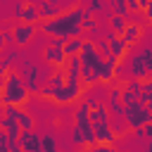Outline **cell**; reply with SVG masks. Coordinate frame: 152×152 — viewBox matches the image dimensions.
Segmentation results:
<instances>
[{"instance_id": "cell-10", "label": "cell", "mask_w": 152, "mask_h": 152, "mask_svg": "<svg viewBox=\"0 0 152 152\" xmlns=\"http://www.w3.org/2000/svg\"><path fill=\"white\" fill-rule=\"evenodd\" d=\"M19 142H21L24 152H45V150H43V138H40L38 133H33V128H31V131H21Z\"/></svg>"}, {"instance_id": "cell-8", "label": "cell", "mask_w": 152, "mask_h": 152, "mask_svg": "<svg viewBox=\"0 0 152 152\" xmlns=\"http://www.w3.org/2000/svg\"><path fill=\"white\" fill-rule=\"evenodd\" d=\"M107 43H109V57H114L116 62H124L126 57H128V50H131V45L119 36V33H114V31H109L107 36Z\"/></svg>"}, {"instance_id": "cell-6", "label": "cell", "mask_w": 152, "mask_h": 152, "mask_svg": "<svg viewBox=\"0 0 152 152\" xmlns=\"http://www.w3.org/2000/svg\"><path fill=\"white\" fill-rule=\"evenodd\" d=\"M21 69H24V81H26V86H28V90L31 93H38L40 90V86L43 83H48V76L50 74H45L36 62H31L28 57H21Z\"/></svg>"}, {"instance_id": "cell-14", "label": "cell", "mask_w": 152, "mask_h": 152, "mask_svg": "<svg viewBox=\"0 0 152 152\" xmlns=\"http://www.w3.org/2000/svg\"><path fill=\"white\" fill-rule=\"evenodd\" d=\"M57 14H59V10H57L55 2H48V0H40V2H38V17H40V19H52V17H57Z\"/></svg>"}, {"instance_id": "cell-23", "label": "cell", "mask_w": 152, "mask_h": 152, "mask_svg": "<svg viewBox=\"0 0 152 152\" xmlns=\"http://www.w3.org/2000/svg\"><path fill=\"white\" fill-rule=\"evenodd\" d=\"M142 133H145V140H152V121L142 126Z\"/></svg>"}, {"instance_id": "cell-26", "label": "cell", "mask_w": 152, "mask_h": 152, "mask_svg": "<svg viewBox=\"0 0 152 152\" xmlns=\"http://www.w3.org/2000/svg\"><path fill=\"white\" fill-rule=\"evenodd\" d=\"M145 152H152V140H147V142H145Z\"/></svg>"}, {"instance_id": "cell-22", "label": "cell", "mask_w": 152, "mask_h": 152, "mask_svg": "<svg viewBox=\"0 0 152 152\" xmlns=\"http://www.w3.org/2000/svg\"><path fill=\"white\" fill-rule=\"evenodd\" d=\"M7 71H10V64L5 62V55L0 52V76H2V74H7Z\"/></svg>"}, {"instance_id": "cell-1", "label": "cell", "mask_w": 152, "mask_h": 152, "mask_svg": "<svg viewBox=\"0 0 152 152\" xmlns=\"http://www.w3.org/2000/svg\"><path fill=\"white\" fill-rule=\"evenodd\" d=\"M90 12L81 5H74L64 12H59L57 17L52 19H40L38 21V31L40 33H48L50 38H74V36H81L83 38V19L88 17Z\"/></svg>"}, {"instance_id": "cell-13", "label": "cell", "mask_w": 152, "mask_h": 152, "mask_svg": "<svg viewBox=\"0 0 152 152\" xmlns=\"http://www.w3.org/2000/svg\"><path fill=\"white\" fill-rule=\"evenodd\" d=\"M83 43H86V38H81V36L66 38V40H64V55H66V57H76V55H81Z\"/></svg>"}, {"instance_id": "cell-7", "label": "cell", "mask_w": 152, "mask_h": 152, "mask_svg": "<svg viewBox=\"0 0 152 152\" xmlns=\"http://www.w3.org/2000/svg\"><path fill=\"white\" fill-rule=\"evenodd\" d=\"M36 31H38V24H31V21H21V19H17V24L12 26L14 45H17V48H26V45L33 40Z\"/></svg>"}, {"instance_id": "cell-27", "label": "cell", "mask_w": 152, "mask_h": 152, "mask_svg": "<svg viewBox=\"0 0 152 152\" xmlns=\"http://www.w3.org/2000/svg\"><path fill=\"white\" fill-rule=\"evenodd\" d=\"M48 2H55V5H57V0H48Z\"/></svg>"}, {"instance_id": "cell-18", "label": "cell", "mask_w": 152, "mask_h": 152, "mask_svg": "<svg viewBox=\"0 0 152 152\" xmlns=\"http://www.w3.org/2000/svg\"><path fill=\"white\" fill-rule=\"evenodd\" d=\"M17 124L21 126V131H31V128H33V116L21 107V112H19V116H17Z\"/></svg>"}, {"instance_id": "cell-20", "label": "cell", "mask_w": 152, "mask_h": 152, "mask_svg": "<svg viewBox=\"0 0 152 152\" xmlns=\"http://www.w3.org/2000/svg\"><path fill=\"white\" fill-rule=\"evenodd\" d=\"M88 152H114V145H109V142H95V145L88 147Z\"/></svg>"}, {"instance_id": "cell-4", "label": "cell", "mask_w": 152, "mask_h": 152, "mask_svg": "<svg viewBox=\"0 0 152 152\" xmlns=\"http://www.w3.org/2000/svg\"><path fill=\"white\" fill-rule=\"evenodd\" d=\"M83 90H86L83 83H71V81H66V86H62V88H52L50 83H43L38 95L50 100V102H55V104H64L66 107V104H74L76 100H81Z\"/></svg>"}, {"instance_id": "cell-9", "label": "cell", "mask_w": 152, "mask_h": 152, "mask_svg": "<svg viewBox=\"0 0 152 152\" xmlns=\"http://www.w3.org/2000/svg\"><path fill=\"white\" fill-rule=\"evenodd\" d=\"M43 59L50 64V66H62V69H66V55H64V45H59V43H48L45 48H43Z\"/></svg>"}, {"instance_id": "cell-11", "label": "cell", "mask_w": 152, "mask_h": 152, "mask_svg": "<svg viewBox=\"0 0 152 152\" xmlns=\"http://www.w3.org/2000/svg\"><path fill=\"white\" fill-rule=\"evenodd\" d=\"M121 38H124L128 45L138 43V40L142 38V24H138V21H128L126 28H124V33H121Z\"/></svg>"}, {"instance_id": "cell-16", "label": "cell", "mask_w": 152, "mask_h": 152, "mask_svg": "<svg viewBox=\"0 0 152 152\" xmlns=\"http://www.w3.org/2000/svg\"><path fill=\"white\" fill-rule=\"evenodd\" d=\"M138 97H140V100L150 107V112H152V76L142 81V90H140V95H138Z\"/></svg>"}, {"instance_id": "cell-25", "label": "cell", "mask_w": 152, "mask_h": 152, "mask_svg": "<svg viewBox=\"0 0 152 152\" xmlns=\"http://www.w3.org/2000/svg\"><path fill=\"white\" fill-rule=\"evenodd\" d=\"M5 45H7V43H5V36H2V31H0V52L5 50Z\"/></svg>"}, {"instance_id": "cell-3", "label": "cell", "mask_w": 152, "mask_h": 152, "mask_svg": "<svg viewBox=\"0 0 152 152\" xmlns=\"http://www.w3.org/2000/svg\"><path fill=\"white\" fill-rule=\"evenodd\" d=\"M0 95H2V104H19L24 107L31 97V90L24 81V76L14 69H10L5 74V86L0 88Z\"/></svg>"}, {"instance_id": "cell-17", "label": "cell", "mask_w": 152, "mask_h": 152, "mask_svg": "<svg viewBox=\"0 0 152 152\" xmlns=\"http://www.w3.org/2000/svg\"><path fill=\"white\" fill-rule=\"evenodd\" d=\"M40 138H43V150L45 152H59V142L52 133H43Z\"/></svg>"}, {"instance_id": "cell-21", "label": "cell", "mask_w": 152, "mask_h": 152, "mask_svg": "<svg viewBox=\"0 0 152 152\" xmlns=\"http://www.w3.org/2000/svg\"><path fill=\"white\" fill-rule=\"evenodd\" d=\"M95 45H97V50H100V55H102V57H109V43H107V38L97 40Z\"/></svg>"}, {"instance_id": "cell-24", "label": "cell", "mask_w": 152, "mask_h": 152, "mask_svg": "<svg viewBox=\"0 0 152 152\" xmlns=\"http://www.w3.org/2000/svg\"><path fill=\"white\" fill-rule=\"evenodd\" d=\"M147 5H150V0H138V7H140V12H145V10H147Z\"/></svg>"}, {"instance_id": "cell-2", "label": "cell", "mask_w": 152, "mask_h": 152, "mask_svg": "<svg viewBox=\"0 0 152 152\" xmlns=\"http://www.w3.org/2000/svg\"><path fill=\"white\" fill-rule=\"evenodd\" d=\"M114 76H124V78H138L145 81L152 76V48H142L138 55H133L128 59V64L119 62L114 66Z\"/></svg>"}, {"instance_id": "cell-28", "label": "cell", "mask_w": 152, "mask_h": 152, "mask_svg": "<svg viewBox=\"0 0 152 152\" xmlns=\"http://www.w3.org/2000/svg\"><path fill=\"white\" fill-rule=\"evenodd\" d=\"M0 152H5V150H0Z\"/></svg>"}, {"instance_id": "cell-5", "label": "cell", "mask_w": 152, "mask_h": 152, "mask_svg": "<svg viewBox=\"0 0 152 152\" xmlns=\"http://www.w3.org/2000/svg\"><path fill=\"white\" fill-rule=\"evenodd\" d=\"M124 119H126V124H128V128H142L145 124H150L152 121V112H150V107L138 97L135 102H131V104H126V109H124Z\"/></svg>"}, {"instance_id": "cell-15", "label": "cell", "mask_w": 152, "mask_h": 152, "mask_svg": "<svg viewBox=\"0 0 152 152\" xmlns=\"http://www.w3.org/2000/svg\"><path fill=\"white\" fill-rule=\"evenodd\" d=\"M107 24H109V28L114 31V33H124V28H126V24H128V19L126 17H119V14H109L107 17Z\"/></svg>"}, {"instance_id": "cell-19", "label": "cell", "mask_w": 152, "mask_h": 152, "mask_svg": "<svg viewBox=\"0 0 152 152\" xmlns=\"http://www.w3.org/2000/svg\"><path fill=\"white\" fill-rule=\"evenodd\" d=\"M107 7V0H88V12L95 14V12H102Z\"/></svg>"}, {"instance_id": "cell-12", "label": "cell", "mask_w": 152, "mask_h": 152, "mask_svg": "<svg viewBox=\"0 0 152 152\" xmlns=\"http://www.w3.org/2000/svg\"><path fill=\"white\" fill-rule=\"evenodd\" d=\"M21 21H31V24H38L40 17H38V5L36 0H24V10H21Z\"/></svg>"}]
</instances>
